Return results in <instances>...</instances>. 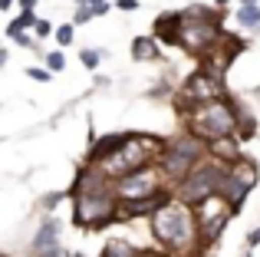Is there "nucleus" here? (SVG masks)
I'll return each instance as SVG.
<instances>
[{
	"mask_svg": "<svg viewBox=\"0 0 260 257\" xmlns=\"http://www.w3.org/2000/svg\"><path fill=\"white\" fill-rule=\"evenodd\" d=\"M152 234L168 257H191L201 251V231H198L194 208H188L184 201H178L175 195L152 214Z\"/></svg>",
	"mask_w": 260,
	"mask_h": 257,
	"instance_id": "nucleus-1",
	"label": "nucleus"
},
{
	"mask_svg": "<svg viewBox=\"0 0 260 257\" xmlns=\"http://www.w3.org/2000/svg\"><path fill=\"white\" fill-rule=\"evenodd\" d=\"M73 198H76V224L89 228H106L112 221H119V198H115L112 181L106 178L95 168H83L76 178V188H73Z\"/></svg>",
	"mask_w": 260,
	"mask_h": 257,
	"instance_id": "nucleus-2",
	"label": "nucleus"
},
{
	"mask_svg": "<svg viewBox=\"0 0 260 257\" xmlns=\"http://www.w3.org/2000/svg\"><path fill=\"white\" fill-rule=\"evenodd\" d=\"M165 148V142L155 135H122L119 148L102 162L95 172H102L109 181H119L132 172H142L148 165H158V155Z\"/></svg>",
	"mask_w": 260,
	"mask_h": 257,
	"instance_id": "nucleus-3",
	"label": "nucleus"
},
{
	"mask_svg": "<svg viewBox=\"0 0 260 257\" xmlns=\"http://www.w3.org/2000/svg\"><path fill=\"white\" fill-rule=\"evenodd\" d=\"M237 116H241V112H237L228 99H214V103L188 106L184 122H188V132L194 135V139H201L204 145H214V142H221V139L237 135Z\"/></svg>",
	"mask_w": 260,
	"mask_h": 257,
	"instance_id": "nucleus-4",
	"label": "nucleus"
},
{
	"mask_svg": "<svg viewBox=\"0 0 260 257\" xmlns=\"http://www.w3.org/2000/svg\"><path fill=\"white\" fill-rule=\"evenodd\" d=\"M204 158H208V145L201 139H194L191 132H184V135H175V139L165 142V148L158 155V168H161L168 185L178 188Z\"/></svg>",
	"mask_w": 260,
	"mask_h": 257,
	"instance_id": "nucleus-5",
	"label": "nucleus"
},
{
	"mask_svg": "<svg viewBox=\"0 0 260 257\" xmlns=\"http://www.w3.org/2000/svg\"><path fill=\"white\" fill-rule=\"evenodd\" d=\"M228 172H231L228 162H217V158H211V155H208V158H204L201 165H198L172 195H175L178 201H184L188 208H198L201 201H208V198H214V195L224 191Z\"/></svg>",
	"mask_w": 260,
	"mask_h": 257,
	"instance_id": "nucleus-6",
	"label": "nucleus"
},
{
	"mask_svg": "<svg viewBox=\"0 0 260 257\" xmlns=\"http://www.w3.org/2000/svg\"><path fill=\"white\" fill-rule=\"evenodd\" d=\"M165 175H161L158 165H148L142 168V172H132L125 175V178L112 181L115 188V198H119V205H125V201H139V198H152V195H161L165 191Z\"/></svg>",
	"mask_w": 260,
	"mask_h": 257,
	"instance_id": "nucleus-7",
	"label": "nucleus"
},
{
	"mask_svg": "<svg viewBox=\"0 0 260 257\" xmlns=\"http://www.w3.org/2000/svg\"><path fill=\"white\" fill-rule=\"evenodd\" d=\"M194 218H198V231H201V244L211 247L221 238V231L228 228V221L234 218V208H231L221 195H214V198L201 201V205L194 208Z\"/></svg>",
	"mask_w": 260,
	"mask_h": 257,
	"instance_id": "nucleus-8",
	"label": "nucleus"
},
{
	"mask_svg": "<svg viewBox=\"0 0 260 257\" xmlns=\"http://www.w3.org/2000/svg\"><path fill=\"white\" fill-rule=\"evenodd\" d=\"M257 178H260V172H257V165H254L250 158L234 162V165H231V172H228V181H224L221 198L228 201V205L234 208V211H241V205L247 201V195L254 191Z\"/></svg>",
	"mask_w": 260,
	"mask_h": 257,
	"instance_id": "nucleus-9",
	"label": "nucleus"
},
{
	"mask_svg": "<svg viewBox=\"0 0 260 257\" xmlns=\"http://www.w3.org/2000/svg\"><path fill=\"white\" fill-rule=\"evenodd\" d=\"M214 99H224L221 76H214L211 70H198L184 79V89H181L184 109H188V106H201V103H214Z\"/></svg>",
	"mask_w": 260,
	"mask_h": 257,
	"instance_id": "nucleus-10",
	"label": "nucleus"
},
{
	"mask_svg": "<svg viewBox=\"0 0 260 257\" xmlns=\"http://www.w3.org/2000/svg\"><path fill=\"white\" fill-rule=\"evenodd\" d=\"M221 40V30H217L214 20H188L184 17V26H181V43L188 53L194 56H208L214 50V43Z\"/></svg>",
	"mask_w": 260,
	"mask_h": 257,
	"instance_id": "nucleus-11",
	"label": "nucleus"
},
{
	"mask_svg": "<svg viewBox=\"0 0 260 257\" xmlns=\"http://www.w3.org/2000/svg\"><path fill=\"white\" fill-rule=\"evenodd\" d=\"M30 257H66L63 244H59V221L56 218H46L43 228L37 231L30 247Z\"/></svg>",
	"mask_w": 260,
	"mask_h": 257,
	"instance_id": "nucleus-12",
	"label": "nucleus"
},
{
	"mask_svg": "<svg viewBox=\"0 0 260 257\" xmlns=\"http://www.w3.org/2000/svg\"><path fill=\"white\" fill-rule=\"evenodd\" d=\"M172 198V191H161V195H152V198H139V201H125L119 205V221H132V218H152L165 201Z\"/></svg>",
	"mask_w": 260,
	"mask_h": 257,
	"instance_id": "nucleus-13",
	"label": "nucleus"
},
{
	"mask_svg": "<svg viewBox=\"0 0 260 257\" xmlns=\"http://www.w3.org/2000/svg\"><path fill=\"white\" fill-rule=\"evenodd\" d=\"M181 26H184V13H161L155 20V40L181 43Z\"/></svg>",
	"mask_w": 260,
	"mask_h": 257,
	"instance_id": "nucleus-14",
	"label": "nucleus"
},
{
	"mask_svg": "<svg viewBox=\"0 0 260 257\" xmlns=\"http://www.w3.org/2000/svg\"><path fill=\"white\" fill-rule=\"evenodd\" d=\"M237 135H231V139H221L214 142V145H208V155L217 162H228V165H234V162H241V155H237Z\"/></svg>",
	"mask_w": 260,
	"mask_h": 257,
	"instance_id": "nucleus-15",
	"label": "nucleus"
},
{
	"mask_svg": "<svg viewBox=\"0 0 260 257\" xmlns=\"http://www.w3.org/2000/svg\"><path fill=\"white\" fill-rule=\"evenodd\" d=\"M132 59H158V40L155 37H135L132 40Z\"/></svg>",
	"mask_w": 260,
	"mask_h": 257,
	"instance_id": "nucleus-16",
	"label": "nucleus"
},
{
	"mask_svg": "<svg viewBox=\"0 0 260 257\" xmlns=\"http://www.w3.org/2000/svg\"><path fill=\"white\" fill-rule=\"evenodd\" d=\"M102 257H142V251L135 244H128V241H122V238H112L102 247Z\"/></svg>",
	"mask_w": 260,
	"mask_h": 257,
	"instance_id": "nucleus-17",
	"label": "nucleus"
},
{
	"mask_svg": "<svg viewBox=\"0 0 260 257\" xmlns=\"http://www.w3.org/2000/svg\"><path fill=\"white\" fill-rule=\"evenodd\" d=\"M26 26H37V13H33V10H23V13H20V17L7 26V33H10V37H20Z\"/></svg>",
	"mask_w": 260,
	"mask_h": 257,
	"instance_id": "nucleus-18",
	"label": "nucleus"
},
{
	"mask_svg": "<svg viewBox=\"0 0 260 257\" xmlns=\"http://www.w3.org/2000/svg\"><path fill=\"white\" fill-rule=\"evenodd\" d=\"M237 23L241 26H260V7H241L237 10Z\"/></svg>",
	"mask_w": 260,
	"mask_h": 257,
	"instance_id": "nucleus-19",
	"label": "nucleus"
},
{
	"mask_svg": "<svg viewBox=\"0 0 260 257\" xmlns=\"http://www.w3.org/2000/svg\"><path fill=\"white\" fill-rule=\"evenodd\" d=\"M46 70H50V73H63V70H66V56H63L59 50L46 53Z\"/></svg>",
	"mask_w": 260,
	"mask_h": 257,
	"instance_id": "nucleus-20",
	"label": "nucleus"
},
{
	"mask_svg": "<svg viewBox=\"0 0 260 257\" xmlns=\"http://www.w3.org/2000/svg\"><path fill=\"white\" fill-rule=\"evenodd\" d=\"M73 37H76V26H73V23L56 26V43H59V46H70V43H73Z\"/></svg>",
	"mask_w": 260,
	"mask_h": 257,
	"instance_id": "nucleus-21",
	"label": "nucleus"
},
{
	"mask_svg": "<svg viewBox=\"0 0 260 257\" xmlns=\"http://www.w3.org/2000/svg\"><path fill=\"white\" fill-rule=\"evenodd\" d=\"M89 20H92V7H89L86 0H79L76 13H73V26H76V23H89Z\"/></svg>",
	"mask_w": 260,
	"mask_h": 257,
	"instance_id": "nucleus-22",
	"label": "nucleus"
},
{
	"mask_svg": "<svg viewBox=\"0 0 260 257\" xmlns=\"http://www.w3.org/2000/svg\"><path fill=\"white\" fill-rule=\"evenodd\" d=\"M79 59H83L86 70H95V66H99V59H102V53L99 50H83V53H79Z\"/></svg>",
	"mask_w": 260,
	"mask_h": 257,
	"instance_id": "nucleus-23",
	"label": "nucleus"
},
{
	"mask_svg": "<svg viewBox=\"0 0 260 257\" xmlns=\"http://www.w3.org/2000/svg\"><path fill=\"white\" fill-rule=\"evenodd\" d=\"M33 33H37L40 40H46V37H50V33H53V26L46 23V20H37V26H33Z\"/></svg>",
	"mask_w": 260,
	"mask_h": 257,
	"instance_id": "nucleus-24",
	"label": "nucleus"
},
{
	"mask_svg": "<svg viewBox=\"0 0 260 257\" xmlns=\"http://www.w3.org/2000/svg\"><path fill=\"white\" fill-rule=\"evenodd\" d=\"M26 76H33V79H40V83H46L53 73H50V70H37V66H30V70H26Z\"/></svg>",
	"mask_w": 260,
	"mask_h": 257,
	"instance_id": "nucleus-25",
	"label": "nucleus"
},
{
	"mask_svg": "<svg viewBox=\"0 0 260 257\" xmlns=\"http://www.w3.org/2000/svg\"><path fill=\"white\" fill-rule=\"evenodd\" d=\"M115 7H119V10H125V13H135V10H139V0H119Z\"/></svg>",
	"mask_w": 260,
	"mask_h": 257,
	"instance_id": "nucleus-26",
	"label": "nucleus"
},
{
	"mask_svg": "<svg viewBox=\"0 0 260 257\" xmlns=\"http://www.w3.org/2000/svg\"><path fill=\"white\" fill-rule=\"evenodd\" d=\"M109 10H112V7H109V4H95V7H92V17H106Z\"/></svg>",
	"mask_w": 260,
	"mask_h": 257,
	"instance_id": "nucleus-27",
	"label": "nucleus"
},
{
	"mask_svg": "<svg viewBox=\"0 0 260 257\" xmlns=\"http://www.w3.org/2000/svg\"><path fill=\"white\" fill-rule=\"evenodd\" d=\"M13 40H17V43H20V46H26V50H33V46H37V43H33V40H30V37H26V33H20V37H13Z\"/></svg>",
	"mask_w": 260,
	"mask_h": 257,
	"instance_id": "nucleus-28",
	"label": "nucleus"
},
{
	"mask_svg": "<svg viewBox=\"0 0 260 257\" xmlns=\"http://www.w3.org/2000/svg\"><path fill=\"white\" fill-rule=\"evenodd\" d=\"M59 198H63V195H46L43 205H46V208H56V205H59Z\"/></svg>",
	"mask_w": 260,
	"mask_h": 257,
	"instance_id": "nucleus-29",
	"label": "nucleus"
},
{
	"mask_svg": "<svg viewBox=\"0 0 260 257\" xmlns=\"http://www.w3.org/2000/svg\"><path fill=\"white\" fill-rule=\"evenodd\" d=\"M20 7H23V10H33V7H37V0H20Z\"/></svg>",
	"mask_w": 260,
	"mask_h": 257,
	"instance_id": "nucleus-30",
	"label": "nucleus"
},
{
	"mask_svg": "<svg viewBox=\"0 0 260 257\" xmlns=\"http://www.w3.org/2000/svg\"><path fill=\"white\" fill-rule=\"evenodd\" d=\"M241 7H260V0H241Z\"/></svg>",
	"mask_w": 260,
	"mask_h": 257,
	"instance_id": "nucleus-31",
	"label": "nucleus"
},
{
	"mask_svg": "<svg viewBox=\"0 0 260 257\" xmlns=\"http://www.w3.org/2000/svg\"><path fill=\"white\" fill-rule=\"evenodd\" d=\"M10 4L13 0H0V10H10Z\"/></svg>",
	"mask_w": 260,
	"mask_h": 257,
	"instance_id": "nucleus-32",
	"label": "nucleus"
},
{
	"mask_svg": "<svg viewBox=\"0 0 260 257\" xmlns=\"http://www.w3.org/2000/svg\"><path fill=\"white\" fill-rule=\"evenodd\" d=\"M86 4H89V7H95V4H109V0H86Z\"/></svg>",
	"mask_w": 260,
	"mask_h": 257,
	"instance_id": "nucleus-33",
	"label": "nucleus"
},
{
	"mask_svg": "<svg viewBox=\"0 0 260 257\" xmlns=\"http://www.w3.org/2000/svg\"><path fill=\"white\" fill-rule=\"evenodd\" d=\"M7 63V50H0V66H4Z\"/></svg>",
	"mask_w": 260,
	"mask_h": 257,
	"instance_id": "nucleus-34",
	"label": "nucleus"
},
{
	"mask_svg": "<svg viewBox=\"0 0 260 257\" xmlns=\"http://www.w3.org/2000/svg\"><path fill=\"white\" fill-rule=\"evenodd\" d=\"M214 4H217V7H224V4H231V0H214Z\"/></svg>",
	"mask_w": 260,
	"mask_h": 257,
	"instance_id": "nucleus-35",
	"label": "nucleus"
},
{
	"mask_svg": "<svg viewBox=\"0 0 260 257\" xmlns=\"http://www.w3.org/2000/svg\"><path fill=\"white\" fill-rule=\"evenodd\" d=\"M257 30H260V26H257Z\"/></svg>",
	"mask_w": 260,
	"mask_h": 257,
	"instance_id": "nucleus-36",
	"label": "nucleus"
}]
</instances>
